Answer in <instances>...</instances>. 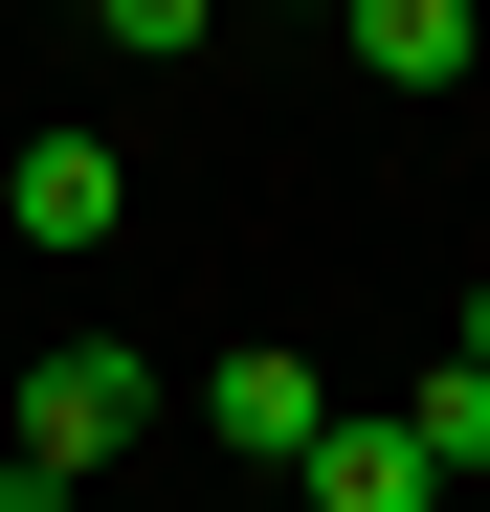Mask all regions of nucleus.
Masks as SVG:
<instances>
[{
  "mask_svg": "<svg viewBox=\"0 0 490 512\" xmlns=\"http://www.w3.org/2000/svg\"><path fill=\"white\" fill-rule=\"evenodd\" d=\"M134 423H156V357H134V334H67V357H23V468H67V490H90Z\"/></svg>",
  "mask_w": 490,
  "mask_h": 512,
  "instance_id": "nucleus-1",
  "label": "nucleus"
},
{
  "mask_svg": "<svg viewBox=\"0 0 490 512\" xmlns=\"http://www.w3.org/2000/svg\"><path fill=\"white\" fill-rule=\"evenodd\" d=\"M0 223H23L45 268H90V245L134 223V156H112V134H23V156H0Z\"/></svg>",
  "mask_w": 490,
  "mask_h": 512,
  "instance_id": "nucleus-2",
  "label": "nucleus"
},
{
  "mask_svg": "<svg viewBox=\"0 0 490 512\" xmlns=\"http://www.w3.org/2000/svg\"><path fill=\"white\" fill-rule=\"evenodd\" d=\"M290 490H312V512H446V468L401 446V401H335V423L290 446Z\"/></svg>",
  "mask_w": 490,
  "mask_h": 512,
  "instance_id": "nucleus-3",
  "label": "nucleus"
},
{
  "mask_svg": "<svg viewBox=\"0 0 490 512\" xmlns=\"http://www.w3.org/2000/svg\"><path fill=\"white\" fill-rule=\"evenodd\" d=\"M312 423H335V379H312V357H290V334H245V357L201 379V446H245V468H290V446H312Z\"/></svg>",
  "mask_w": 490,
  "mask_h": 512,
  "instance_id": "nucleus-4",
  "label": "nucleus"
},
{
  "mask_svg": "<svg viewBox=\"0 0 490 512\" xmlns=\"http://www.w3.org/2000/svg\"><path fill=\"white\" fill-rule=\"evenodd\" d=\"M379 90H468V0H335Z\"/></svg>",
  "mask_w": 490,
  "mask_h": 512,
  "instance_id": "nucleus-5",
  "label": "nucleus"
},
{
  "mask_svg": "<svg viewBox=\"0 0 490 512\" xmlns=\"http://www.w3.org/2000/svg\"><path fill=\"white\" fill-rule=\"evenodd\" d=\"M401 446H424V468H490V379L424 357V379H401Z\"/></svg>",
  "mask_w": 490,
  "mask_h": 512,
  "instance_id": "nucleus-6",
  "label": "nucleus"
},
{
  "mask_svg": "<svg viewBox=\"0 0 490 512\" xmlns=\"http://www.w3.org/2000/svg\"><path fill=\"white\" fill-rule=\"evenodd\" d=\"M201 23H223V0H90V45H112V67H201Z\"/></svg>",
  "mask_w": 490,
  "mask_h": 512,
  "instance_id": "nucleus-7",
  "label": "nucleus"
},
{
  "mask_svg": "<svg viewBox=\"0 0 490 512\" xmlns=\"http://www.w3.org/2000/svg\"><path fill=\"white\" fill-rule=\"evenodd\" d=\"M446 357H468V379H490V290H468V334H446Z\"/></svg>",
  "mask_w": 490,
  "mask_h": 512,
  "instance_id": "nucleus-8",
  "label": "nucleus"
}]
</instances>
